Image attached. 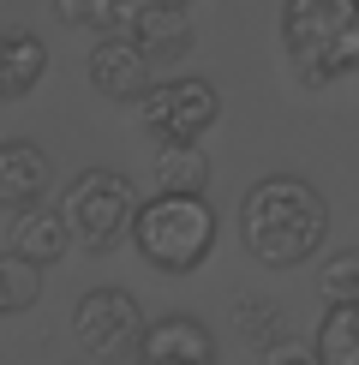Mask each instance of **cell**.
I'll return each mask as SVG.
<instances>
[{"instance_id": "cell-1", "label": "cell", "mask_w": 359, "mask_h": 365, "mask_svg": "<svg viewBox=\"0 0 359 365\" xmlns=\"http://www.w3.org/2000/svg\"><path fill=\"white\" fill-rule=\"evenodd\" d=\"M239 240L269 269H299L329 240V197L299 174H264L239 197Z\"/></svg>"}, {"instance_id": "cell-2", "label": "cell", "mask_w": 359, "mask_h": 365, "mask_svg": "<svg viewBox=\"0 0 359 365\" xmlns=\"http://www.w3.org/2000/svg\"><path fill=\"white\" fill-rule=\"evenodd\" d=\"M281 48L299 84L359 72V6L353 0H281Z\"/></svg>"}, {"instance_id": "cell-3", "label": "cell", "mask_w": 359, "mask_h": 365, "mask_svg": "<svg viewBox=\"0 0 359 365\" xmlns=\"http://www.w3.org/2000/svg\"><path fill=\"white\" fill-rule=\"evenodd\" d=\"M132 246L150 269L162 276H192L216 246V210L204 197H180V192H156L138 204L132 216Z\"/></svg>"}, {"instance_id": "cell-4", "label": "cell", "mask_w": 359, "mask_h": 365, "mask_svg": "<svg viewBox=\"0 0 359 365\" xmlns=\"http://www.w3.org/2000/svg\"><path fill=\"white\" fill-rule=\"evenodd\" d=\"M144 197L132 192L126 174L114 168H78L60 192V222H66L72 246L84 252H114L120 240L132 234V216H138Z\"/></svg>"}, {"instance_id": "cell-5", "label": "cell", "mask_w": 359, "mask_h": 365, "mask_svg": "<svg viewBox=\"0 0 359 365\" xmlns=\"http://www.w3.org/2000/svg\"><path fill=\"white\" fill-rule=\"evenodd\" d=\"M72 336L84 347V365H126L144 341V306L126 287H90L72 306Z\"/></svg>"}, {"instance_id": "cell-6", "label": "cell", "mask_w": 359, "mask_h": 365, "mask_svg": "<svg viewBox=\"0 0 359 365\" xmlns=\"http://www.w3.org/2000/svg\"><path fill=\"white\" fill-rule=\"evenodd\" d=\"M222 114V96L209 78H156L138 96V120L156 144H198Z\"/></svg>"}, {"instance_id": "cell-7", "label": "cell", "mask_w": 359, "mask_h": 365, "mask_svg": "<svg viewBox=\"0 0 359 365\" xmlns=\"http://www.w3.org/2000/svg\"><path fill=\"white\" fill-rule=\"evenodd\" d=\"M108 36L132 42L144 60H186L192 54V19L180 6H162V0H120Z\"/></svg>"}, {"instance_id": "cell-8", "label": "cell", "mask_w": 359, "mask_h": 365, "mask_svg": "<svg viewBox=\"0 0 359 365\" xmlns=\"http://www.w3.org/2000/svg\"><path fill=\"white\" fill-rule=\"evenodd\" d=\"M54 192V162L30 138H0V210L24 216Z\"/></svg>"}, {"instance_id": "cell-9", "label": "cell", "mask_w": 359, "mask_h": 365, "mask_svg": "<svg viewBox=\"0 0 359 365\" xmlns=\"http://www.w3.org/2000/svg\"><path fill=\"white\" fill-rule=\"evenodd\" d=\"M138 365H216V336H209V324H198V317L168 312L156 324H144Z\"/></svg>"}, {"instance_id": "cell-10", "label": "cell", "mask_w": 359, "mask_h": 365, "mask_svg": "<svg viewBox=\"0 0 359 365\" xmlns=\"http://www.w3.org/2000/svg\"><path fill=\"white\" fill-rule=\"evenodd\" d=\"M84 72H90V84L102 90V96H114V102H138L150 84V60L132 48V42H120V36H102L96 48H90V60H84Z\"/></svg>"}, {"instance_id": "cell-11", "label": "cell", "mask_w": 359, "mask_h": 365, "mask_svg": "<svg viewBox=\"0 0 359 365\" xmlns=\"http://www.w3.org/2000/svg\"><path fill=\"white\" fill-rule=\"evenodd\" d=\"M42 72H48V42L36 30H0V102L30 96Z\"/></svg>"}, {"instance_id": "cell-12", "label": "cell", "mask_w": 359, "mask_h": 365, "mask_svg": "<svg viewBox=\"0 0 359 365\" xmlns=\"http://www.w3.org/2000/svg\"><path fill=\"white\" fill-rule=\"evenodd\" d=\"M12 252H19L24 264H36V269L60 264V257L72 252V234H66V222H60V210H48V204L24 210V216L12 222Z\"/></svg>"}, {"instance_id": "cell-13", "label": "cell", "mask_w": 359, "mask_h": 365, "mask_svg": "<svg viewBox=\"0 0 359 365\" xmlns=\"http://www.w3.org/2000/svg\"><path fill=\"white\" fill-rule=\"evenodd\" d=\"M156 186L180 192V197H204V186H209L204 144H156Z\"/></svg>"}, {"instance_id": "cell-14", "label": "cell", "mask_w": 359, "mask_h": 365, "mask_svg": "<svg viewBox=\"0 0 359 365\" xmlns=\"http://www.w3.org/2000/svg\"><path fill=\"white\" fill-rule=\"evenodd\" d=\"M318 359L323 365H359V306H329L318 317Z\"/></svg>"}, {"instance_id": "cell-15", "label": "cell", "mask_w": 359, "mask_h": 365, "mask_svg": "<svg viewBox=\"0 0 359 365\" xmlns=\"http://www.w3.org/2000/svg\"><path fill=\"white\" fill-rule=\"evenodd\" d=\"M42 299V269L24 264L19 252H0V317H19Z\"/></svg>"}, {"instance_id": "cell-16", "label": "cell", "mask_w": 359, "mask_h": 365, "mask_svg": "<svg viewBox=\"0 0 359 365\" xmlns=\"http://www.w3.org/2000/svg\"><path fill=\"white\" fill-rule=\"evenodd\" d=\"M318 294L329 299V306H359V246H341V252L323 257Z\"/></svg>"}, {"instance_id": "cell-17", "label": "cell", "mask_w": 359, "mask_h": 365, "mask_svg": "<svg viewBox=\"0 0 359 365\" xmlns=\"http://www.w3.org/2000/svg\"><path fill=\"white\" fill-rule=\"evenodd\" d=\"M114 6L120 0H54V12H60V24H72V30H108L114 24Z\"/></svg>"}, {"instance_id": "cell-18", "label": "cell", "mask_w": 359, "mask_h": 365, "mask_svg": "<svg viewBox=\"0 0 359 365\" xmlns=\"http://www.w3.org/2000/svg\"><path fill=\"white\" fill-rule=\"evenodd\" d=\"M234 324H239V329H251V341H264V347L288 336V329H281V312H276V306H239V312H234Z\"/></svg>"}, {"instance_id": "cell-19", "label": "cell", "mask_w": 359, "mask_h": 365, "mask_svg": "<svg viewBox=\"0 0 359 365\" xmlns=\"http://www.w3.org/2000/svg\"><path fill=\"white\" fill-rule=\"evenodd\" d=\"M264 365H323V359H318V347L306 336H281V341L264 347Z\"/></svg>"}, {"instance_id": "cell-20", "label": "cell", "mask_w": 359, "mask_h": 365, "mask_svg": "<svg viewBox=\"0 0 359 365\" xmlns=\"http://www.w3.org/2000/svg\"><path fill=\"white\" fill-rule=\"evenodd\" d=\"M162 6H180V12H186V6H192V0H162Z\"/></svg>"}, {"instance_id": "cell-21", "label": "cell", "mask_w": 359, "mask_h": 365, "mask_svg": "<svg viewBox=\"0 0 359 365\" xmlns=\"http://www.w3.org/2000/svg\"><path fill=\"white\" fill-rule=\"evenodd\" d=\"M353 6H359V0H353Z\"/></svg>"}]
</instances>
